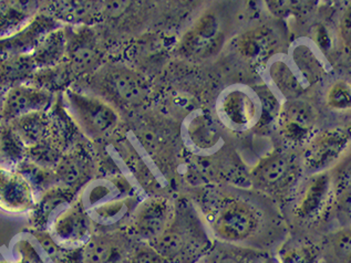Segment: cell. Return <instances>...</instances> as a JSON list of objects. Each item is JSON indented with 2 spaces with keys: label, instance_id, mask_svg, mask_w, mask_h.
<instances>
[{
  "label": "cell",
  "instance_id": "cell-11",
  "mask_svg": "<svg viewBox=\"0 0 351 263\" xmlns=\"http://www.w3.org/2000/svg\"><path fill=\"white\" fill-rule=\"evenodd\" d=\"M56 97L32 84H21L8 89L1 105V121L9 123L23 115L48 112L55 103Z\"/></svg>",
  "mask_w": 351,
  "mask_h": 263
},
{
  "label": "cell",
  "instance_id": "cell-26",
  "mask_svg": "<svg viewBox=\"0 0 351 263\" xmlns=\"http://www.w3.org/2000/svg\"><path fill=\"white\" fill-rule=\"evenodd\" d=\"M276 43V37L269 29H255L241 38L239 51L246 59L255 62H262L263 60L271 57Z\"/></svg>",
  "mask_w": 351,
  "mask_h": 263
},
{
  "label": "cell",
  "instance_id": "cell-3",
  "mask_svg": "<svg viewBox=\"0 0 351 263\" xmlns=\"http://www.w3.org/2000/svg\"><path fill=\"white\" fill-rule=\"evenodd\" d=\"M199 219L186 209H176L170 226L161 237L150 243L167 262L193 263L206 249L208 237Z\"/></svg>",
  "mask_w": 351,
  "mask_h": 263
},
{
  "label": "cell",
  "instance_id": "cell-12",
  "mask_svg": "<svg viewBox=\"0 0 351 263\" xmlns=\"http://www.w3.org/2000/svg\"><path fill=\"white\" fill-rule=\"evenodd\" d=\"M60 27L62 25L55 18L40 10L26 26L0 39V57L29 55L37 48L43 38Z\"/></svg>",
  "mask_w": 351,
  "mask_h": 263
},
{
  "label": "cell",
  "instance_id": "cell-1",
  "mask_svg": "<svg viewBox=\"0 0 351 263\" xmlns=\"http://www.w3.org/2000/svg\"><path fill=\"white\" fill-rule=\"evenodd\" d=\"M208 228L225 242L241 245L255 237L262 223V212L251 201L230 192L210 190L201 201Z\"/></svg>",
  "mask_w": 351,
  "mask_h": 263
},
{
  "label": "cell",
  "instance_id": "cell-40",
  "mask_svg": "<svg viewBox=\"0 0 351 263\" xmlns=\"http://www.w3.org/2000/svg\"><path fill=\"white\" fill-rule=\"evenodd\" d=\"M0 165H1V163H0Z\"/></svg>",
  "mask_w": 351,
  "mask_h": 263
},
{
  "label": "cell",
  "instance_id": "cell-8",
  "mask_svg": "<svg viewBox=\"0 0 351 263\" xmlns=\"http://www.w3.org/2000/svg\"><path fill=\"white\" fill-rule=\"evenodd\" d=\"M217 111L223 123L237 131L250 129L262 116L258 95L246 88H232L223 92Z\"/></svg>",
  "mask_w": 351,
  "mask_h": 263
},
{
  "label": "cell",
  "instance_id": "cell-32",
  "mask_svg": "<svg viewBox=\"0 0 351 263\" xmlns=\"http://www.w3.org/2000/svg\"><path fill=\"white\" fill-rule=\"evenodd\" d=\"M14 263H49L46 262L37 247L29 238H18L12 245Z\"/></svg>",
  "mask_w": 351,
  "mask_h": 263
},
{
  "label": "cell",
  "instance_id": "cell-39",
  "mask_svg": "<svg viewBox=\"0 0 351 263\" xmlns=\"http://www.w3.org/2000/svg\"><path fill=\"white\" fill-rule=\"evenodd\" d=\"M0 263H12V262H9V261H6V260H0Z\"/></svg>",
  "mask_w": 351,
  "mask_h": 263
},
{
  "label": "cell",
  "instance_id": "cell-15",
  "mask_svg": "<svg viewBox=\"0 0 351 263\" xmlns=\"http://www.w3.org/2000/svg\"><path fill=\"white\" fill-rule=\"evenodd\" d=\"M78 195L75 190L61 186L51 187L38 195L35 206L28 214V229L47 231L56 216L77 201Z\"/></svg>",
  "mask_w": 351,
  "mask_h": 263
},
{
  "label": "cell",
  "instance_id": "cell-17",
  "mask_svg": "<svg viewBox=\"0 0 351 263\" xmlns=\"http://www.w3.org/2000/svg\"><path fill=\"white\" fill-rule=\"evenodd\" d=\"M98 3L93 1H52L43 3L41 10L49 14L62 26H89L100 17Z\"/></svg>",
  "mask_w": 351,
  "mask_h": 263
},
{
  "label": "cell",
  "instance_id": "cell-2",
  "mask_svg": "<svg viewBox=\"0 0 351 263\" xmlns=\"http://www.w3.org/2000/svg\"><path fill=\"white\" fill-rule=\"evenodd\" d=\"M99 97L112 108H136L149 97V86L141 75L121 64L101 66L89 77L72 86Z\"/></svg>",
  "mask_w": 351,
  "mask_h": 263
},
{
  "label": "cell",
  "instance_id": "cell-29",
  "mask_svg": "<svg viewBox=\"0 0 351 263\" xmlns=\"http://www.w3.org/2000/svg\"><path fill=\"white\" fill-rule=\"evenodd\" d=\"M26 147L12 126L0 123V163L3 166L14 167L25 160Z\"/></svg>",
  "mask_w": 351,
  "mask_h": 263
},
{
  "label": "cell",
  "instance_id": "cell-23",
  "mask_svg": "<svg viewBox=\"0 0 351 263\" xmlns=\"http://www.w3.org/2000/svg\"><path fill=\"white\" fill-rule=\"evenodd\" d=\"M14 133L21 138L26 149L40 143L51 133V118L49 112H38L23 115L9 122Z\"/></svg>",
  "mask_w": 351,
  "mask_h": 263
},
{
  "label": "cell",
  "instance_id": "cell-16",
  "mask_svg": "<svg viewBox=\"0 0 351 263\" xmlns=\"http://www.w3.org/2000/svg\"><path fill=\"white\" fill-rule=\"evenodd\" d=\"M282 134L288 140H302L314 127L316 114L308 103L302 101H288L278 112Z\"/></svg>",
  "mask_w": 351,
  "mask_h": 263
},
{
  "label": "cell",
  "instance_id": "cell-25",
  "mask_svg": "<svg viewBox=\"0 0 351 263\" xmlns=\"http://www.w3.org/2000/svg\"><path fill=\"white\" fill-rule=\"evenodd\" d=\"M66 48V34L62 26L43 38L30 55L38 70L47 69L58 66L64 61Z\"/></svg>",
  "mask_w": 351,
  "mask_h": 263
},
{
  "label": "cell",
  "instance_id": "cell-38",
  "mask_svg": "<svg viewBox=\"0 0 351 263\" xmlns=\"http://www.w3.org/2000/svg\"><path fill=\"white\" fill-rule=\"evenodd\" d=\"M6 91V89H3V88L0 86V123H3V121H1V105H3V99Z\"/></svg>",
  "mask_w": 351,
  "mask_h": 263
},
{
  "label": "cell",
  "instance_id": "cell-27",
  "mask_svg": "<svg viewBox=\"0 0 351 263\" xmlns=\"http://www.w3.org/2000/svg\"><path fill=\"white\" fill-rule=\"evenodd\" d=\"M66 152V147L57 138L49 135L40 143L26 149L25 160H30L38 166L53 169Z\"/></svg>",
  "mask_w": 351,
  "mask_h": 263
},
{
  "label": "cell",
  "instance_id": "cell-18",
  "mask_svg": "<svg viewBox=\"0 0 351 263\" xmlns=\"http://www.w3.org/2000/svg\"><path fill=\"white\" fill-rule=\"evenodd\" d=\"M185 140L187 145L199 152H210L221 140L219 129L213 121L203 112H195L185 121Z\"/></svg>",
  "mask_w": 351,
  "mask_h": 263
},
{
  "label": "cell",
  "instance_id": "cell-30",
  "mask_svg": "<svg viewBox=\"0 0 351 263\" xmlns=\"http://www.w3.org/2000/svg\"><path fill=\"white\" fill-rule=\"evenodd\" d=\"M14 168L25 176L37 196L51 187L58 186L53 169L38 166L28 160H21Z\"/></svg>",
  "mask_w": 351,
  "mask_h": 263
},
{
  "label": "cell",
  "instance_id": "cell-14",
  "mask_svg": "<svg viewBox=\"0 0 351 263\" xmlns=\"http://www.w3.org/2000/svg\"><path fill=\"white\" fill-rule=\"evenodd\" d=\"M349 136L340 129H327L315 136L304 155L308 173H319L335 163L348 145Z\"/></svg>",
  "mask_w": 351,
  "mask_h": 263
},
{
  "label": "cell",
  "instance_id": "cell-4",
  "mask_svg": "<svg viewBox=\"0 0 351 263\" xmlns=\"http://www.w3.org/2000/svg\"><path fill=\"white\" fill-rule=\"evenodd\" d=\"M60 95L66 113L88 142H100L118 127V112L104 100L75 88Z\"/></svg>",
  "mask_w": 351,
  "mask_h": 263
},
{
  "label": "cell",
  "instance_id": "cell-20",
  "mask_svg": "<svg viewBox=\"0 0 351 263\" xmlns=\"http://www.w3.org/2000/svg\"><path fill=\"white\" fill-rule=\"evenodd\" d=\"M291 165L284 155L268 156L254 169L253 177L259 188L277 192L285 187L291 177Z\"/></svg>",
  "mask_w": 351,
  "mask_h": 263
},
{
  "label": "cell",
  "instance_id": "cell-36",
  "mask_svg": "<svg viewBox=\"0 0 351 263\" xmlns=\"http://www.w3.org/2000/svg\"><path fill=\"white\" fill-rule=\"evenodd\" d=\"M214 263H246L244 258L239 257L237 253H232V252H225L222 255H219L216 258L215 262Z\"/></svg>",
  "mask_w": 351,
  "mask_h": 263
},
{
  "label": "cell",
  "instance_id": "cell-10",
  "mask_svg": "<svg viewBox=\"0 0 351 263\" xmlns=\"http://www.w3.org/2000/svg\"><path fill=\"white\" fill-rule=\"evenodd\" d=\"M47 231L59 246L66 249L84 246L93 235L89 217L78 198L56 216Z\"/></svg>",
  "mask_w": 351,
  "mask_h": 263
},
{
  "label": "cell",
  "instance_id": "cell-33",
  "mask_svg": "<svg viewBox=\"0 0 351 263\" xmlns=\"http://www.w3.org/2000/svg\"><path fill=\"white\" fill-rule=\"evenodd\" d=\"M328 105L335 110H347L350 108V88L343 81L332 84L327 93Z\"/></svg>",
  "mask_w": 351,
  "mask_h": 263
},
{
  "label": "cell",
  "instance_id": "cell-19",
  "mask_svg": "<svg viewBox=\"0 0 351 263\" xmlns=\"http://www.w3.org/2000/svg\"><path fill=\"white\" fill-rule=\"evenodd\" d=\"M330 178L328 175L317 174L309 180L296 208L300 219H313L319 215L330 197Z\"/></svg>",
  "mask_w": 351,
  "mask_h": 263
},
{
  "label": "cell",
  "instance_id": "cell-37",
  "mask_svg": "<svg viewBox=\"0 0 351 263\" xmlns=\"http://www.w3.org/2000/svg\"><path fill=\"white\" fill-rule=\"evenodd\" d=\"M317 41L320 43V47H327L329 45L328 34L323 27H318L317 30Z\"/></svg>",
  "mask_w": 351,
  "mask_h": 263
},
{
  "label": "cell",
  "instance_id": "cell-5",
  "mask_svg": "<svg viewBox=\"0 0 351 263\" xmlns=\"http://www.w3.org/2000/svg\"><path fill=\"white\" fill-rule=\"evenodd\" d=\"M64 28L66 39L64 62L77 84L100 68L102 52L91 27L64 26Z\"/></svg>",
  "mask_w": 351,
  "mask_h": 263
},
{
  "label": "cell",
  "instance_id": "cell-34",
  "mask_svg": "<svg viewBox=\"0 0 351 263\" xmlns=\"http://www.w3.org/2000/svg\"><path fill=\"white\" fill-rule=\"evenodd\" d=\"M129 263H167L147 243L138 242L130 258Z\"/></svg>",
  "mask_w": 351,
  "mask_h": 263
},
{
  "label": "cell",
  "instance_id": "cell-6",
  "mask_svg": "<svg viewBox=\"0 0 351 263\" xmlns=\"http://www.w3.org/2000/svg\"><path fill=\"white\" fill-rule=\"evenodd\" d=\"M176 208L167 198H147L133 210L125 229L140 242L150 245L170 226Z\"/></svg>",
  "mask_w": 351,
  "mask_h": 263
},
{
  "label": "cell",
  "instance_id": "cell-28",
  "mask_svg": "<svg viewBox=\"0 0 351 263\" xmlns=\"http://www.w3.org/2000/svg\"><path fill=\"white\" fill-rule=\"evenodd\" d=\"M269 75L274 84H276L277 89L289 100H296V97L304 89V84L294 66H291L285 61H275L269 69Z\"/></svg>",
  "mask_w": 351,
  "mask_h": 263
},
{
  "label": "cell",
  "instance_id": "cell-7",
  "mask_svg": "<svg viewBox=\"0 0 351 263\" xmlns=\"http://www.w3.org/2000/svg\"><path fill=\"white\" fill-rule=\"evenodd\" d=\"M136 243L125 229L95 232L80 247L81 263H129Z\"/></svg>",
  "mask_w": 351,
  "mask_h": 263
},
{
  "label": "cell",
  "instance_id": "cell-24",
  "mask_svg": "<svg viewBox=\"0 0 351 263\" xmlns=\"http://www.w3.org/2000/svg\"><path fill=\"white\" fill-rule=\"evenodd\" d=\"M37 71L30 53L0 57V86L8 90L14 86L30 84Z\"/></svg>",
  "mask_w": 351,
  "mask_h": 263
},
{
  "label": "cell",
  "instance_id": "cell-13",
  "mask_svg": "<svg viewBox=\"0 0 351 263\" xmlns=\"http://www.w3.org/2000/svg\"><path fill=\"white\" fill-rule=\"evenodd\" d=\"M37 195L23 175L14 167L0 165V209L12 215L29 214Z\"/></svg>",
  "mask_w": 351,
  "mask_h": 263
},
{
  "label": "cell",
  "instance_id": "cell-9",
  "mask_svg": "<svg viewBox=\"0 0 351 263\" xmlns=\"http://www.w3.org/2000/svg\"><path fill=\"white\" fill-rule=\"evenodd\" d=\"M90 142L84 140L68 149L53 168L58 186L80 192L97 173L95 156Z\"/></svg>",
  "mask_w": 351,
  "mask_h": 263
},
{
  "label": "cell",
  "instance_id": "cell-21",
  "mask_svg": "<svg viewBox=\"0 0 351 263\" xmlns=\"http://www.w3.org/2000/svg\"><path fill=\"white\" fill-rule=\"evenodd\" d=\"M41 7V1H0V39L26 26Z\"/></svg>",
  "mask_w": 351,
  "mask_h": 263
},
{
  "label": "cell",
  "instance_id": "cell-22",
  "mask_svg": "<svg viewBox=\"0 0 351 263\" xmlns=\"http://www.w3.org/2000/svg\"><path fill=\"white\" fill-rule=\"evenodd\" d=\"M219 32L217 18L212 14H204L183 38L182 50L189 55L206 53L215 48Z\"/></svg>",
  "mask_w": 351,
  "mask_h": 263
},
{
  "label": "cell",
  "instance_id": "cell-31",
  "mask_svg": "<svg viewBox=\"0 0 351 263\" xmlns=\"http://www.w3.org/2000/svg\"><path fill=\"white\" fill-rule=\"evenodd\" d=\"M294 68L302 82L314 84L323 72V66L307 47H300L294 51Z\"/></svg>",
  "mask_w": 351,
  "mask_h": 263
},
{
  "label": "cell",
  "instance_id": "cell-35",
  "mask_svg": "<svg viewBox=\"0 0 351 263\" xmlns=\"http://www.w3.org/2000/svg\"><path fill=\"white\" fill-rule=\"evenodd\" d=\"M341 35L346 46H350V8L346 12L341 21Z\"/></svg>",
  "mask_w": 351,
  "mask_h": 263
}]
</instances>
